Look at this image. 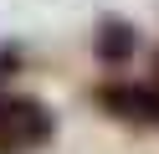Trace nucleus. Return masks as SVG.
<instances>
[{"mask_svg":"<svg viewBox=\"0 0 159 154\" xmlns=\"http://www.w3.org/2000/svg\"><path fill=\"white\" fill-rule=\"evenodd\" d=\"M57 133L52 103L31 92H0V154H36Z\"/></svg>","mask_w":159,"mask_h":154,"instance_id":"f257e3e1","label":"nucleus"},{"mask_svg":"<svg viewBox=\"0 0 159 154\" xmlns=\"http://www.w3.org/2000/svg\"><path fill=\"white\" fill-rule=\"evenodd\" d=\"M93 103L118 123L134 128H159V87L154 82H98Z\"/></svg>","mask_w":159,"mask_h":154,"instance_id":"f03ea898","label":"nucleus"},{"mask_svg":"<svg viewBox=\"0 0 159 154\" xmlns=\"http://www.w3.org/2000/svg\"><path fill=\"white\" fill-rule=\"evenodd\" d=\"M134 51H139V26L128 16H98V26H93V57L103 62V67H123V62H134Z\"/></svg>","mask_w":159,"mask_h":154,"instance_id":"7ed1b4c3","label":"nucleus"},{"mask_svg":"<svg viewBox=\"0 0 159 154\" xmlns=\"http://www.w3.org/2000/svg\"><path fill=\"white\" fill-rule=\"evenodd\" d=\"M149 82H154V87H159V51H154V77H149Z\"/></svg>","mask_w":159,"mask_h":154,"instance_id":"20e7f679","label":"nucleus"}]
</instances>
